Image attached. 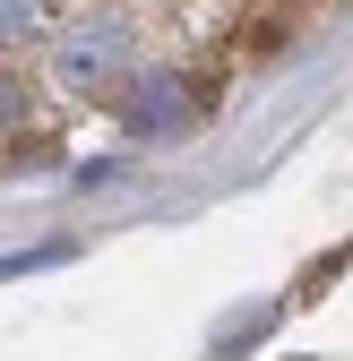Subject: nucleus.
I'll return each instance as SVG.
<instances>
[{
    "instance_id": "obj_2",
    "label": "nucleus",
    "mask_w": 353,
    "mask_h": 361,
    "mask_svg": "<svg viewBox=\"0 0 353 361\" xmlns=\"http://www.w3.org/2000/svg\"><path fill=\"white\" fill-rule=\"evenodd\" d=\"M35 26H43V0H0V43H18Z\"/></svg>"
},
{
    "instance_id": "obj_3",
    "label": "nucleus",
    "mask_w": 353,
    "mask_h": 361,
    "mask_svg": "<svg viewBox=\"0 0 353 361\" xmlns=\"http://www.w3.org/2000/svg\"><path fill=\"white\" fill-rule=\"evenodd\" d=\"M18 121H26V78L0 69V129H18Z\"/></svg>"
},
{
    "instance_id": "obj_1",
    "label": "nucleus",
    "mask_w": 353,
    "mask_h": 361,
    "mask_svg": "<svg viewBox=\"0 0 353 361\" xmlns=\"http://www.w3.org/2000/svg\"><path fill=\"white\" fill-rule=\"evenodd\" d=\"M112 112L138 129V138H181V129H198V95L172 69H155V61H138V69L112 86Z\"/></svg>"
}]
</instances>
